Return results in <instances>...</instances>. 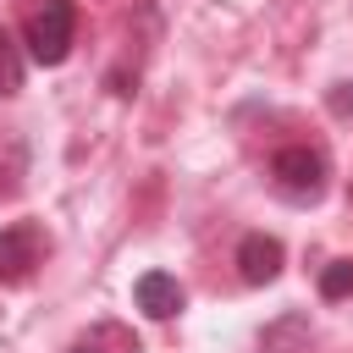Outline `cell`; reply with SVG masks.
Listing matches in <instances>:
<instances>
[{
	"instance_id": "cell-4",
	"label": "cell",
	"mask_w": 353,
	"mask_h": 353,
	"mask_svg": "<svg viewBox=\"0 0 353 353\" xmlns=\"http://www.w3.org/2000/svg\"><path fill=\"white\" fill-rule=\"evenodd\" d=\"M281 259H287V248H281L270 232H248V237L237 243V276H243L248 287L276 281V276H281Z\"/></svg>"
},
{
	"instance_id": "cell-1",
	"label": "cell",
	"mask_w": 353,
	"mask_h": 353,
	"mask_svg": "<svg viewBox=\"0 0 353 353\" xmlns=\"http://www.w3.org/2000/svg\"><path fill=\"white\" fill-rule=\"evenodd\" d=\"M72 39H77V11H72V0H44V6L28 17V28H22V44H28V55H33L39 66H61V61L72 55Z\"/></svg>"
},
{
	"instance_id": "cell-10",
	"label": "cell",
	"mask_w": 353,
	"mask_h": 353,
	"mask_svg": "<svg viewBox=\"0 0 353 353\" xmlns=\"http://www.w3.org/2000/svg\"><path fill=\"white\" fill-rule=\"evenodd\" d=\"M331 105H336V110H353V94H347V83H342V88L331 94Z\"/></svg>"
},
{
	"instance_id": "cell-8",
	"label": "cell",
	"mask_w": 353,
	"mask_h": 353,
	"mask_svg": "<svg viewBox=\"0 0 353 353\" xmlns=\"http://www.w3.org/2000/svg\"><path fill=\"white\" fill-rule=\"evenodd\" d=\"M66 353H138V342L121 331V325H94L88 336H77Z\"/></svg>"
},
{
	"instance_id": "cell-3",
	"label": "cell",
	"mask_w": 353,
	"mask_h": 353,
	"mask_svg": "<svg viewBox=\"0 0 353 353\" xmlns=\"http://www.w3.org/2000/svg\"><path fill=\"white\" fill-rule=\"evenodd\" d=\"M39 259H44V232L33 221L0 226V281H28Z\"/></svg>"
},
{
	"instance_id": "cell-6",
	"label": "cell",
	"mask_w": 353,
	"mask_h": 353,
	"mask_svg": "<svg viewBox=\"0 0 353 353\" xmlns=\"http://www.w3.org/2000/svg\"><path fill=\"white\" fill-rule=\"evenodd\" d=\"M314 331H309V314H281L259 331V353H309Z\"/></svg>"
},
{
	"instance_id": "cell-2",
	"label": "cell",
	"mask_w": 353,
	"mask_h": 353,
	"mask_svg": "<svg viewBox=\"0 0 353 353\" xmlns=\"http://www.w3.org/2000/svg\"><path fill=\"white\" fill-rule=\"evenodd\" d=\"M270 182H276L281 199H292V204H314V199L325 193V154L309 149V143H287V149L270 154Z\"/></svg>"
},
{
	"instance_id": "cell-7",
	"label": "cell",
	"mask_w": 353,
	"mask_h": 353,
	"mask_svg": "<svg viewBox=\"0 0 353 353\" xmlns=\"http://www.w3.org/2000/svg\"><path fill=\"white\" fill-rule=\"evenodd\" d=\"M22 77H28V55H22V44L0 28V99L22 94Z\"/></svg>"
},
{
	"instance_id": "cell-5",
	"label": "cell",
	"mask_w": 353,
	"mask_h": 353,
	"mask_svg": "<svg viewBox=\"0 0 353 353\" xmlns=\"http://www.w3.org/2000/svg\"><path fill=\"white\" fill-rule=\"evenodd\" d=\"M132 303H138L149 320H171V314H182V287H176V276H165V270H143V276L132 281Z\"/></svg>"
},
{
	"instance_id": "cell-9",
	"label": "cell",
	"mask_w": 353,
	"mask_h": 353,
	"mask_svg": "<svg viewBox=\"0 0 353 353\" xmlns=\"http://www.w3.org/2000/svg\"><path fill=\"white\" fill-rule=\"evenodd\" d=\"M320 298L336 303V298H353V259H331L320 270Z\"/></svg>"
}]
</instances>
